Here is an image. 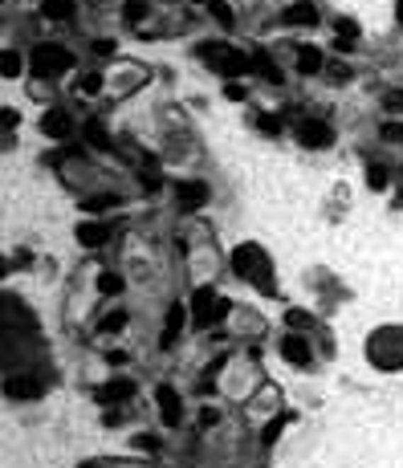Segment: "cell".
<instances>
[{"instance_id": "cell-1", "label": "cell", "mask_w": 403, "mask_h": 468, "mask_svg": "<svg viewBox=\"0 0 403 468\" xmlns=\"http://www.w3.org/2000/svg\"><path fill=\"white\" fill-rule=\"evenodd\" d=\"M204 62L220 74V78H228V81H237V78H244V74H253V57H244V53H237L232 45H225V41H204V45L195 49Z\"/></svg>"}, {"instance_id": "cell-2", "label": "cell", "mask_w": 403, "mask_h": 468, "mask_svg": "<svg viewBox=\"0 0 403 468\" xmlns=\"http://www.w3.org/2000/svg\"><path fill=\"white\" fill-rule=\"evenodd\" d=\"M232 269L249 281V285H261L265 293H273V269H269V257L261 253L257 244H241L232 253Z\"/></svg>"}, {"instance_id": "cell-3", "label": "cell", "mask_w": 403, "mask_h": 468, "mask_svg": "<svg viewBox=\"0 0 403 468\" xmlns=\"http://www.w3.org/2000/svg\"><path fill=\"white\" fill-rule=\"evenodd\" d=\"M29 65H33V74L37 78H57V74H69L74 69V53L62 45H53V41H41V45L29 53Z\"/></svg>"}, {"instance_id": "cell-4", "label": "cell", "mask_w": 403, "mask_h": 468, "mask_svg": "<svg viewBox=\"0 0 403 468\" xmlns=\"http://www.w3.org/2000/svg\"><path fill=\"white\" fill-rule=\"evenodd\" d=\"M192 322L195 326H216L220 318L228 314V302L220 297V293H212V290H195L192 293Z\"/></svg>"}, {"instance_id": "cell-5", "label": "cell", "mask_w": 403, "mask_h": 468, "mask_svg": "<svg viewBox=\"0 0 403 468\" xmlns=\"http://www.w3.org/2000/svg\"><path fill=\"white\" fill-rule=\"evenodd\" d=\"M293 135H297V143L310 147V151H326V147L334 143V127L322 122V118H302Z\"/></svg>"}, {"instance_id": "cell-6", "label": "cell", "mask_w": 403, "mask_h": 468, "mask_svg": "<svg viewBox=\"0 0 403 468\" xmlns=\"http://www.w3.org/2000/svg\"><path fill=\"white\" fill-rule=\"evenodd\" d=\"M281 358H285L290 367H310V358H314V350H310L306 334H297V330H290V334L281 338Z\"/></svg>"}, {"instance_id": "cell-7", "label": "cell", "mask_w": 403, "mask_h": 468, "mask_svg": "<svg viewBox=\"0 0 403 468\" xmlns=\"http://www.w3.org/2000/svg\"><path fill=\"white\" fill-rule=\"evenodd\" d=\"M155 399H159V416H163V423H167V428H179V423H183V399H179V391L163 383V387L155 391Z\"/></svg>"}, {"instance_id": "cell-8", "label": "cell", "mask_w": 403, "mask_h": 468, "mask_svg": "<svg viewBox=\"0 0 403 468\" xmlns=\"http://www.w3.org/2000/svg\"><path fill=\"white\" fill-rule=\"evenodd\" d=\"M130 395H135V383H130V379H110V383L94 387V404L114 407V404H127Z\"/></svg>"}, {"instance_id": "cell-9", "label": "cell", "mask_w": 403, "mask_h": 468, "mask_svg": "<svg viewBox=\"0 0 403 468\" xmlns=\"http://www.w3.org/2000/svg\"><path fill=\"white\" fill-rule=\"evenodd\" d=\"M188 314H192V309L183 306V302H171V306H167V322H163V346H176V342H179Z\"/></svg>"}, {"instance_id": "cell-10", "label": "cell", "mask_w": 403, "mask_h": 468, "mask_svg": "<svg viewBox=\"0 0 403 468\" xmlns=\"http://www.w3.org/2000/svg\"><path fill=\"white\" fill-rule=\"evenodd\" d=\"M281 21L293 25V29H310V25H318V8H314L310 0H297V4H290V8L281 13Z\"/></svg>"}, {"instance_id": "cell-11", "label": "cell", "mask_w": 403, "mask_h": 468, "mask_svg": "<svg viewBox=\"0 0 403 468\" xmlns=\"http://www.w3.org/2000/svg\"><path fill=\"white\" fill-rule=\"evenodd\" d=\"M322 69H326V53L322 49H314V45L297 49V74H302V78H318Z\"/></svg>"}, {"instance_id": "cell-12", "label": "cell", "mask_w": 403, "mask_h": 468, "mask_svg": "<svg viewBox=\"0 0 403 468\" xmlns=\"http://www.w3.org/2000/svg\"><path fill=\"white\" fill-rule=\"evenodd\" d=\"M74 236H78L86 249H102V244H106V236H110V228L102 224V220H81Z\"/></svg>"}, {"instance_id": "cell-13", "label": "cell", "mask_w": 403, "mask_h": 468, "mask_svg": "<svg viewBox=\"0 0 403 468\" xmlns=\"http://www.w3.org/2000/svg\"><path fill=\"white\" fill-rule=\"evenodd\" d=\"M176 195H179V204H183V208H204L212 192H208V183H200V179H195V183H179Z\"/></svg>"}, {"instance_id": "cell-14", "label": "cell", "mask_w": 403, "mask_h": 468, "mask_svg": "<svg viewBox=\"0 0 403 468\" xmlns=\"http://www.w3.org/2000/svg\"><path fill=\"white\" fill-rule=\"evenodd\" d=\"M41 130H45L49 139H65V135L74 130V122H69V114H65V110H45V118H41Z\"/></svg>"}, {"instance_id": "cell-15", "label": "cell", "mask_w": 403, "mask_h": 468, "mask_svg": "<svg viewBox=\"0 0 403 468\" xmlns=\"http://www.w3.org/2000/svg\"><path fill=\"white\" fill-rule=\"evenodd\" d=\"M253 69H257L261 78L269 81V86H281L285 81V74H281V65L269 57V53H253Z\"/></svg>"}, {"instance_id": "cell-16", "label": "cell", "mask_w": 403, "mask_h": 468, "mask_svg": "<svg viewBox=\"0 0 403 468\" xmlns=\"http://www.w3.org/2000/svg\"><path fill=\"white\" fill-rule=\"evenodd\" d=\"M41 13H45L49 21H74L78 4H74V0H45V4H41Z\"/></svg>"}, {"instance_id": "cell-17", "label": "cell", "mask_w": 403, "mask_h": 468, "mask_svg": "<svg viewBox=\"0 0 403 468\" xmlns=\"http://www.w3.org/2000/svg\"><path fill=\"white\" fill-rule=\"evenodd\" d=\"M123 290H127V281H123V273H110V269H106V273L98 277V293H102V297H118Z\"/></svg>"}, {"instance_id": "cell-18", "label": "cell", "mask_w": 403, "mask_h": 468, "mask_svg": "<svg viewBox=\"0 0 403 468\" xmlns=\"http://www.w3.org/2000/svg\"><path fill=\"white\" fill-rule=\"evenodd\" d=\"M208 13H212V21L225 25V29L237 25V13H232V4H225V0H208Z\"/></svg>"}, {"instance_id": "cell-19", "label": "cell", "mask_w": 403, "mask_h": 468, "mask_svg": "<svg viewBox=\"0 0 403 468\" xmlns=\"http://www.w3.org/2000/svg\"><path fill=\"white\" fill-rule=\"evenodd\" d=\"M114 204H123V200H118V195H114V192H106V195H90V200H86L81 208L90 212V216H102V212H110Z\"/></svg>"}, {"instance_id": "cell-20", "label": "cell", "mask_w": 403, "mask_h": 468, "mask_svg": "<svg viewBox=\"0 0 403 468\" xmlns=\"http://www.w3.org/2000/svg\"><path fill=\"white\" fill-rule=\"evenodd\" d=\"M249 122H253L257 130H265L269 139H277V135H281V118H277V114H265V110H257L253 118H249Z\"/></svg>"}, {"instance_id": "cell-21", "label": "cell", "mask_w": 403, "mask_h": 468, "mask_svg": "<svg viewBox=\"0 0 403 468\" xmlns=\"http://www.w3.org/2000/svg\"><path fill=\"white\" fill-rule=\"evenodd\" d=\"M367 183H371V192H383V188L391 183V171L383 167V163H371V167H367Z\"/></svg>"}, {"instance_id": "cell-22", "label": "cell", "mask_w": 403, "mask_h": 468, "mask_svg": "<svg viewBox=\"0 0 403 468\" xmlns=\"http://www.w3.org/2000/svg\"><path fill=\"white\" fill-rule=\"evenodd\" d=\"M147 13H151V8H147V0H127V4H123V16H127L130 25H139Z\"/></svg>"}, {"instance_id": "cell-23", "label": "cell", "mask_w": 403, "mask_h": 468, "mask_svg": "<svg viewBox=\"0 0 403 468\" xmlns=\"http://www.w3.org/2000/svg\"><path fill=\"white\" fill-rule=\"evenodd\" d=\"M379 135H383L387 143H403V122H395V118H387V122L379 127Z\"/></svg>"}, {"instance_id": "cell-24", "label": "cell", "mask_w": 403, "mask_h": 468, "mask_svg": "<svg viewBox=\"0 0 403 468\" xmlns=\"http://www.w3.org/2000/svg\"><path fill=\"white\" fill-rule=\"evenodd\" d=\"M383 106H387V114H403V90H387Z\"/></svg>"}, {"instance_id": "cell-25", "label": "cell", "mask_w": 403, "mask_h": 468, "mask_svg": "<svg viewBox=\"0 0 403 468\" xmlns=\"http://www.w3.org/2000/svg\"><path fill=\"white\" fill-rule=\"evenodd\" d=\"M123 326H127V309H114L110 318L102 322V330H106V334H114V330H123Z\"/></svg>"}, {"instance_id": "cell-26", "label": "cell", "mask_w": 403, "mask_h": 468, "mask_svg": "<svg viewBox=\"0 0 403 468\" xmlns=\"http://www.w3.org/2000/svg\"><path fill=\"white\" fill-rule=\"evenodd\" d=\"M86 139H90V143H98V147H110V139H106V130L98 127V122H86Z\"/></svg>"}, {"instance_id": "cell-27", "label": "cell", "mask_w": 403, "mask_h": 468, "mask_svg": "<svg viewBox=\"0 0 403 468\" xmlns=\"http://www.w3.org/2000/svg\"><path fill=\"white\" fill-rule=\"evenodd\" d=\"M339 37H351V41H358V25L351 21V16H339Z\"/></svg>"}, {"instance_id": "cell-28", "label": "cell", "mask_w": 403, "mask_h": 468, "mask_svg": "<svg viewBox=\"0 0 403 468\" xmlns=\"http://www.w3.org/2000/svg\"><path fill=\"white\" fill-rule=\"evenodd\" d=\"M244 94H249V90H244V81H225V98H232V102H241Z\"/></svg>"}, {"instance_id": "cell-29", "label": "cell", "mask_w": 403, "mask_h": 468, "mask_svg": "<svg viewBox=\"0 0 403 468\" xmlns=\"http://www.w3.org/2000/svg\"><path fill=\"white\" fill-rule=\"evenodd\" d=\"M16 69H21V57L8 49V53H4V78H16Z\"/></svg>"}, {"instance_id": "cell-30", "label": "cell", "mask_w": 403, "mask_h": 468, "mask_svg": "<svg viewBox=\"0 0 403 468\" xmlns=\"http://www.w3.org/2000/svg\"><path fill=\"white\" fill-rule=\"evenodd\" d=\"M98 90H102V78H98V74L81 78V94H98Z\"/></svg>"}, {"instance_id": "cell-31", "label": "cell", "mask_w": 403, "mask_h": 468, "mask_svg": "<svg viewBox=\"0 0 403 468\" xmlns=\"http://www.w3.org/2000/svg\"><path fill=\"white\" fill-rule=\"evenodd\" d=\"M285 322H290V326H310V314H302V309H293V314H285Z\"/></svg>"}, {"instance_id": "cell-32", "label": "cell", "mask_w": 403, "mask_h": 468, "mask_svg": "<svg viewBox=\"0 0 403 468\" xmlns=\"http://www.w3.org/2000/svg\"><path fill=\"white\" fill-rule=\"evenodd\" d=\"M135 444H139V448H147V452H155V448H159V440H155V436H139Z\"/></svg>"}, {"instance_id": "cell-33", "label": "cell", "mask_w": 403, "mask_h": 468, "mask_svg": "<svg viewBox=\"0 0 403 468\" xmlns=\"http://www.w3.org/2000/svg\"><path fill=\"white\" fill-rule=\"evenodd\" d=\"M334 49H339V53H351V49H355V41H351V37H334Z\"/></svg>"}, {"instance_id": "cell-34", "label": "cell", "mask_w": 403, "mask_h": 468, "mask_svg": "<svg viewBox=\"0 0 403 468\" xmlns=\"http://www.w3.org/2000/svg\"><path fill=\"white\" fill-rule=\"evenodd\" d=\"M395 16H399V25H403V0H395Z\"/></svg>"}, {"instance_id": "cell-35", "label": "cell", "mask_w": 403, "mask_h": 468, "mask_svg": "<svg viewBox=\"0 0 403 468\" xmlns=\"http://www.w3.org/2000/svg\"><path fill=\"white\" fill-rule=\"evenodd\" d=\"M78 468H98V464H90V460H86V464H78Z\"/></svg>"}]
</instances>
